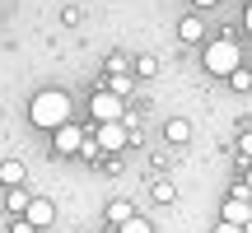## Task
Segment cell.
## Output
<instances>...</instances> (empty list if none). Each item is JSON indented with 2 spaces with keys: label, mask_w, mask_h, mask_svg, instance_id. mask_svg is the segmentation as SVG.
<instances>
[{
  "label": "cell",
  "mask_w": 252,
  "mask_h": 233,
  "mask_svg": "<svg viewBox=\"0 0 252 233\" xmlns=\"http://www.w3.org/2000/svg\"><path fill=\"white\" fill-rule=\"evenodd\" d=\"M163 135H168V145H187L191 140V121L187 116H173V121L163 126Z\"/></svg>",
  "instance_id": "cell-9"
},
{
  "label": "cell",
  "mask_w": 252,
  "mask_h": 233,
  "mask_svg": "<svg viewBox=\"0 0 252 233\" xmlns=\"http://www.w3.org/2000/svg\"><path fill=\"white\" fill-rule=\"evenodd\" d=\"M243 233H252V219H248V224H243Z\"/></svg>",
  "instance_id": "cell-24"
},
{
  "label": "cell",
  "mask_w": 252,
  "mask_h": 233,
  "mask_svg": "<svg viewBox=\"0 0 252 233\" xmlns=\"http://www.w3.org/2000/svg\"><path fill=\"white\" fill-rule=\"evenodd\" d=\"M131 215H135V205H131V201H112V205H108V219H112V224H126Z\"/></svg>",
  "instance_id": "cell-12"
},
{
  "label": "cell",
  "mask_w": 252,
  "mask_h": 233,
  "mask_svg": "<svg viewBox=\"0 0 252 233\" xmlns=\"http://www.w3.org/2000/svg\"><path fill=\"white\" fill-rule=\"evenodd\" d=\"M131 89H135V80H131V75H112V80H108V93H117V98H126Z\"/></svg>",
  "instance_id": "cell-15"
},
{
  "label": "cell",
  "mask_w": 252,
  "mask_h": 233,
  "mask_svg": "<svg viewBox=\"0 0 252 233\" xmlns=\"http://www.w3.org/2000/svg\"><path fill=\"white\" fill-rule=\"evenodd\" d=\"M24 219H28L33 229H47V224L56 219V205H52L47 196H33V201H28V210H24Z\"/></svg>",
  "instance_id": "cell-7"
},
{
  "label": "cell",
  "mask_w": 252,
  "mask_h": 233,
  "mask_svg": "<svg viewBox=\"0 0 252 233\" xmlns=\"http://www.w3.org/2000/svg\"><path fill=\"white\" fill-rule=\"evenodd\" d=\"M154 201H159V205L178 201V187H173V182H154Z\"/></svg>",
  "instance_id": "cell-16"
},
{
  "label": "cell",
  "mask_w": 252,
  "mask_h": 233,
  "mask_svg": "<svg viewBox=\"0 0 252 233\" xmlns=\"http://www.w3.org/2000/svg\"><path fill=\"white\" fill-rule=\"evenodd\" d=\"M89 116L94 121H126V98H117V93H108V89H94V98H89Z\"/></svg>",
  "instance_id": "cell-3"
},
{
  "label": "cell",
  "mask_w": 252,
  "mask_h": 233,
  "mask_svg": "<svg viewBox=\"0 0 252 233\" xmlns=\"http://www.w3.org/2000/svg\"><path fill=\"white\" fill-rule=\"evenodd\" d=\"M191 5H196V9H210V5H220V0H191Z\"/></svg>",
  "instance_id": "cell-23"
},
{
  "label": "cell",
  "mask_w": 252,
  "mask_h": 233,
  "mask_svg": "<svg viewBox=\"0 0 252 233\" xmlns=\"http://www.w3.org/2000/svg\"><path fill=\"white\" fill-rule=\"evenodd\" d=\"M28 121L42 126V131H56V126L70 121V98H65L61 89H42L33 103H28Z\"/></svg>",
  "instance_id": "cell-1"
},
{
  "label": "cell",
  "mask_w": 252,
  "mask_h": 233,
  "mask_svg": "<svg viewBox=\"0 0 252 233\" xmlns=\"http://www.w3.org/2000/svg\"><path fill=\"white\" fill-rule=\"evenodd\" d=\"M94 140H98L103 154H117V149L131 145V126H126V121H103L98 131H94Z\"/></svg>",
  "instance_id": "cell-4"
},
{
  "label": "cell",
  "mask_w": 252,
  "mask_h": 233,
  "mask_svg": "<svg viewBox=\"0 0 252 233\" xmlns=\"http://www.w3.org/2000/svg\"><path fill=\"white\" fill-rule=\"evenodd\" d=\"M215 233H243V229H238V224H224V219H220V224H215Z\"/></svg>",
  "instance_id": "cell-20"
},
{
  "label": "cell",
  "mask_w": 252,
  "mask_h": 233,
  "mask_svg": "<svg viewBox=\"0 0 252 233\" xmlns=\"http://www.w3.org/2000/svg\"><path fill=\"white\" fill-rule=\"evenodd\" d=\"M52 145H56V154H80L84 131H80L75 121H65V126H56V131H52Z\"/></svg>",
  "instance_id": "cell-5"
},
{
  "label": "cell",
  "mask_w": 252,
  "mask_h": 233,
  "mask_svg": "<svg viewBox=\"0 0 252 233\" xmlns=\"http://www.w3.org/2000/svg\"><path fill=\"white\" fill-rule=\"evenodd\" d=\"M178 37H182V42H201V37H206V24H201L196 14H187V19L178 24Z\"/></svg>",
  "instance_id": "cell-10"
},
{
  "label": "cell",
  "mask_w": 252,
  "mask_h": 233,
  "mask_svg": "<svg viewBox=\"0 0 252 233\" xmlns=\"http://www.w3.org/2000/svg\"><path fill=\"white\" fill-rule=\"evenodd\" d=\"M243 173H248V177H243V187H248V196H252V163H248V168H243Z\"/></svg>",
  "instance_id": "cell-21"
},
{
  "label": "cell",
  "mask_w": 252,
  "mask_h": 233,
  "mask_svg": "<svg viewBox=\"0 0 252 233\" xmlns=\"http://www.w3.org/2000/svg\"><path fill=\"white\" fill-rule=\"evenodd\" d=\"M117 233H154V224H150L145 215H131L126 224H117Z\"/></svg>",
  "instance_id": "cell-13"
},
{
  "label": "cell",
  "mask_w": 252,
  "mask_h": 233,
  "mask_svg": "<svg viewBox=\"0 0 252 233\" xmlns=\"http://www.w3.org/2000/svg\"><path fill=\"white\" fill-rule=\"evenodd\" d=\"M243 28H248V33H252V5L243 9Z\"/></svg>",
  "instance_id": "cell-22"
},
{
  "label": "cell",
  "mask_w": 252,
  "mask_h": 233,
  "mask_svg": "<svg viewBox=\"0 0 252 233\" xmlns=\"http://www.w3.org/2000/svg\"><path fill=\"white\" fill-rule=\"evenodd\" d=\"M220 219L243 229L248 219H252V201H243V196H224V205H220Z\"/></svg>",
  "instance_id": "cell-6"
},
{
  "label": "cell",
  "mask_w": 252,
  "mask_h": 233,
  "mask_svg": "<svg viewBox=\"0 0 252 233\" xmlns=\"http://www.w3.org/2000/svg\"><path fill=\"white\" fill-rule=\"evenodd\" d=\"M229 89H238V93H248V89H252V70H248V65H238V70L229 75Z\"/></svg>",
  "instance_id": "cell-14"
},
{
  "label": "cell",
  "mask_w": 252,
  "mask_h": 233,
  "mask_svg": "<svg viewBox=\"0 0 252 233\" xmlns=\"http://www.w3.org/2000/svg\"><path fill=\"white\" fill-rule=\"evenodd\" d=\"M201 61H206V70H210V75H224V80H229V75L243 65V52H238L234 37H215V42L206 47V56H201Z\"/></svg>",
  "instance_id": "cell-2"
},
{
  "label": "cell",
  "mask_w": 252,
  "mask_h": 233,
  "mask_svg": "<svg viewBox=\"0 0 252 233\" xmlns=\"http://www.w3.org/2000/svg\"><path fill=\"white\" fill-rule=\"evenodd\" d=\"M238 159H243V168L252 163V131H243V135H238Z\"/></svg>",
  "instance_id": "cell-17"
},
{
  "label": "cell",
  "mask_w": 252,
  "mask_h": 233,
  "mask_svg": "<svg viewBox=\"0 0 252 233\" xmlns=\"http://www.w3.org/2000/svg\"><path fill=\"white\" fill-rule=\"evenodd\" d=\"M28 201H33V196H28V191L24 187H9V196H5V210H9V215H24V210H28Z\"/></svg>",
  "instance_id": "cell-11"
},
{
  "label": "cell",
  "mask_w": 252,
  "mask_h": 233,
  "mask_svg": "<svg viewBox=\"0 0 252 233\" xmlns=\"http://www.w3.org/2000/svg\"><path fill=\"white\" fill-rule=\"evenodd\" d=\"M9 233H37V229H33V224H28V219H24V215H19V219H14V229H9Z\"/></svg>",
  "instance_id": "cell-19"
},
{
  "label": "cell",
  "mask_w": 252,
  "mask_h": 233,
  "mask_svg": "<svg viewBox=\"0 0 252 233\" xmlns=\"http://www.w3.org/2000/svg\"><path fill=\"white\" fill-rule=\"evenodd\" d=\"M24 177H28V168L19 159H5V163H0V182H5V187H24Z\"/></svg>",
  "instance_id": "cell-8"
},
{
  "label": "cell",
  "mask_w": 252,
  "mask_h": 233,
  "mask_svg": "<svg viewBox=\"0 0 252 233\" xmlns=\"http://www.w3.org/2000/svg\"><path fill=\"white\" fill-rule=\"evenodd\" d=\"M154 70H159V61H154V56H135V75H145V80H150Z\"/></svg>",
  "instance_id": "cell-18"
}]
</instances>
